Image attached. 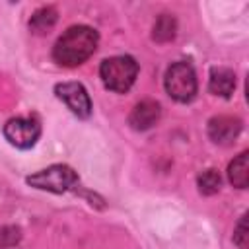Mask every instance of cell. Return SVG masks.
Returning <instances> with one entry per match:
<instances>
[{"mask_svg":"<svg viewBox=\"0 0 249 249\" xmlns=\"http://www.w3.org/2000/svg\"><path fill=\"white\" fill-rule=\"evenodd\" d=\"M97 39L99 37L95 29L88 25H74L58 37L53 56L60 66H78L95 53Z\"/></svg>","mask_w":249,"mask_h":249,"instance_id":"6da1fadb","label":"cell"},{"mask_svg":"<svg viewBox=\"0 0 249 249\" xmlns=\"http://www.w3.org/2000/svg\"><path fill=\"white\" fill-rule=\"evenodd\" d=\"M99 74L107 89L124 93L132 88L138 76V64L132 56H111L101 62Z\"/></svg>","mask_w":249,"mask_h":249,"instance_id":"7a4b0ae2","label":"cell"},{"mask_svg":"<svg viewBox=\"0 0 249 249\" xmlns=\"http://www.w3.org/2000/svg\"><path fill=\"white\" fill-rule=\"evenodd\" d=\"M167 93L181 103L191 101L196 95V74L189 62H175L165 72Z\"/></svg>","mask_w":249,"mask_h":249,"instance_id":"3957f363","label":"cell"},{"mask_svg":"<svg viewBox=\"0 0 249 249\" xmlns=\"http://www.w3.org/2000/svg\"><path fill=\"white\" fill-rule=\"evenodd\" d=\"M76 181H78L76 171L62 163L51 165V167L41 169L27 177V183L31 187L41 189V191H51V193H64V191L72 189L76 185Z\"/></svg>","mask_w":249,"mask_h":249,"instance_id":"277c9868","label":"cell"},{"mask_svg":"<svg viewBox=\"0 0 249 249\" xmlns=\"http://www.w3.org/2000/svg\"><path fill=\"white\" fill-rule=\"evenodd\" d=\"M4 136L6 140L21 150H27L35 146V142L41 136V124L33 117H18L4 124Z\"/></svg>","mask_w":249,"mask_h":249,"instance_id":"5b68a950","label":"cell"},{"mask_svg":"<svg viewBox=\"0 0 249 249\" xmlns=\"http://www.w3.org/2000/svg\"><path fill=\"white\" fill-rule=\"evenodd\" d=\"M54 93L58 99H62L68 109L80 117V119H88L91 115V101H89V95L86 91V88L78 82H64V84H58L54 88Z\"/></svg>","mask_w":249,"mask_h":249,"instance_id":"8992f818","label":"cell"},{"mask_svg":"<svg viewBox=\"0 0 249 249\" xmlns=\"http://www.w3.org/2000/svg\"><path fill=\"white\" fill-rule=\"evenodd\" d=\"M241 132V121L237 117L220 115L210 119L208 123V136L218 144H230Z\"/></svg>","mask_w":249,"mask_h":249,"instance_id":"52a82bcc","label":"cell"},{"mask_svg":"<svg viewBox=\"0 0 249 249\" xmlns=\"http://www.w3.org/2000/svg\"><path fill=\"white\" fill-rule=\"evenodd\" d=\"M158 119H160V105L152 99H144L132 109L128 123L134 130H148L158 123Z\"/></svg>","mask_w":249,"mask_h":249,"instance_id":"ba28073f","label":"cell"},{"mask_svg":"<svg viewBox=\"0 0 249 249\" xmlns=\"http://www.w3.org/2000/svg\"><path fill=\"white\" fill-rule=\"evenodd\" d=\"M208 88L216 95L230 97L235 89V74L230 68H212Z\"/></svg>","mask_w":249,"mask_h":249,"instance_id":"9c48e42d","label":"cell"},{"mask_svg":"<svg viewBox=\"0 0 249 249\" xmlns=\"http://www.w3.org/2000/svg\"><path fill=\"white\" fill-rule=\"evenodd\" d=\"M247 160H249V154L241 152L228 167V177H230L231 185L237 187V189H245L247 183H249V163H247Z\"/></svg>","mask_w":249,"mask_h":249,"instance_id":"30bf717a","label":"cell"},{"mask_svg":"<svg viewBox=\"0 0 249 249\" xmlns=\"http://www.w3.org/2000/svg\"><path fill=\"white\" fill-rule=\"evenodd\" d=\"M54 21H56V10L51 8V6H47V8H39V10L31 16L29 27H31V31H35V33H47V31L54 25Z\"/></svg>","mask_w":249,"mask_h":249,"instance_id":"8fae6325","label":"cell"},{"mask_svg":"<svg viewBox=\"0 0 249 249\" xmlns=\"http://www.w3.org/2000/svg\"><path fill=\"white\" fill-rule=\"evenodd\" d=\"M220 185H222V179H220V173L216 169H206L198 175V191L202 195H214L220 191Z\"/></svg>","mask_w":249,"mask_h":249,"instance_id":"7c38bea8","label":"cell"},{"mask_svg":"<svg viewBox=\"0 0 249 249\" xmlns=\"http://www.w3.org/2000/svg\"><path fill=\"white\" fill-rule=\"evenodd\" d=\"M175 35V21L173 18L169 16H161L154 27V39L158 41H167V39H173Z\"/></svg>","mask_w":249,"mask_h":249,"instance_id":"4fadbf2b","label":"cell"},{"mask_svg":"<svg viewBox=\"0 0 249 249\" xmlns=\"http://www.w3.org/2000/svg\"><path fill=\"white\" fill-rule=\"evenodd\" d=\"M247 216H241L237 228H235V233H233V241L241 247V249H247Z\"/></svg>","mask_w":249,"mask_h":249,"instance_id":"5bb4252c","label":"cell"}]
</instances>
